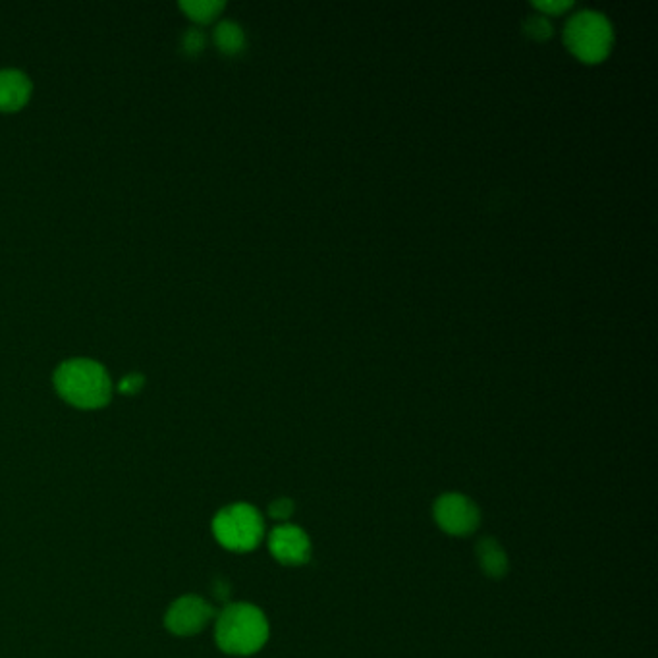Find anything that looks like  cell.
I'll return each mask as SVG.
<instances>
[{
  "label": "cell",
  "instance_id": "cell-1",
  "mask_svg": "<svg viewBox=\"0 0 658 658\" xmlns=\"http://www.w3.org/2000/svg\"><path fill=\"white\" fill-rule=\"evenodd\" d=\"M269 620L255 604H228L215 622V641L220 651L234 657H249L265 647Z\"/></svg>",
  "mask_w": 658,
  "mask_h": 658
},
{
  "label": "cell",
  "instance_id": "cell-2",
  "mask_svg": "<svg viewBox=\"0 0 658 658\" xmlns=\"http://www.w3.org/2000/svg\"><path fill=\"white\" fill-rule=\"evenodd\" d=\"M58 394L76 408H103L112 396V383L103 365L91 359H70L55 373Z\"/></svg>",
  "mask_w": 658,
  "mask_h": 658
},
{
  "label": "cell",
  "instance_id": "cell-3",
  "mask_svg": "<svg viewBox=\"0 0 658 658\" xmlns=\"http://www.w3.org/2000/svg\"><path fill=\"white\" fill-rule=\"evenodd\" d=\"M213 535L220 545L232 552H251L265 535V523L251 504H232L222 508L213 520Z\"/></svg>",
  "mask_w": 658,
  "mask_h": 658
},
{
  "label": "cell",
  "instance_id": "cell-4",
  "mask_svg": "<svg viewBox=\"0 0 658 658\" xmlns=\"http://www.w3.org/2000/svg\"><path fill=\"white\" fill-rule=\"evenodd\" d=\"M612 39V24L599 10L583 8L572 14L564 26L566 45L585 62H597L608 55Z\"/></svg>",
  "mask_w": 658,
  "mask_h": 658
},
{
  "label": "cell",
  "instance_id": "cell-5",
  "mask_svg": "<svg viewBox=\"0 0 658 658\" xmlns=\"http://www.w3.org/2000/svg\"><path fill=\"white\" fill-rule=\"evenodd\" d=\"M433 516L440 529L452 537H469L479 529L481 512L477 504L460 493H446L437 498Z\"/></svg>",
  "mask_w": 658,
  "mask_h": 658
},
{
  "label": "cell",
  "instance_id": "cell-6",
  "mask_svg": "<svg viewBox=\"0 0 658 658\" xmlns=\"http://www.w3.org/2000/svg\"><path fill=\"white\" fill-rule=\"evenodd\" d=\"M215 618V608L197 595H184L166 610V630L174 635H195L205 630Z\"/></svg>",
  "mask_w": 658,
  "mask_h": 658
},
{
  "label": "cell",
  "instance_id": "cell-7",
  "mask_svg": "<svg viewBox=\"0 0 658 658\" xmlns=\"http://www.w3.org/2000/svg\"><path fill=\"white\" fill-rule=\"evenodd\" d=\"M269 550L284 566H303L311 558V541L302 527L282 523L269 535Z\"/></svg>",
  "mask_w": 658,
  "mask_h": 658
},
{
  "label": "cell",
  "instance_id": "cell-8",
  "mask_svg": "<svg viewBox=\"0 0 658 658\" xmlns=\"http://www.w3.org/2000/svg\"><path fill=\"white\" fill-rule=\"evenodd\" d=\"M31 82L20 70H0V110L22 109L28 103Z\"/></svg>",
  "mask_w": 658,
  "mask_h": 658
},
{
  "label": "cell",
  "instance_id": "cell-9",
  "mask_svg": "<svg viewBox=\"0 0 658 658\" xmlns=\"http://www.w3.org/2000/svg\"><path fill=\"white\" fill-rule=\"evenodd\" d=\"M475 554L485 576L500 579L508 574V556L493 537H483L477 543Z\"/></svg>",
  "mask_w": 658,
  "mask_h": 658
},
{
  "label": "cell",
  "instance_id": "cell-10",
  "mask_svg": "<svg viewBox=\"0 0 658 658\" xmlns=\"http://www.w3.org/2000/svg\"><path fill=\"white\" fill-rule=\"evenodd\" d=\"M215 43L226 55H236L246 47V33L236 22L222 20L215 28Z\"/></svg>",
  "mask_w": 658,
  "mask_h": 658
},
{
  "label": "cell",
  "instance_id": "cell-11",
  "mask_svg": "<svg viewBox=\"0 0 658 658\" xmlns=\"http://www.w3.org/2000/svg\"><path fill=\"white\" fill-rule=\"evenodd\" d=\"M180 6L184 12H188V16H192L193 20L209 22L224 8V2L222 0H182Z\"/></svg>",
  "mask_w": 658,
  "mask_h": 658
},
{
  "label": "cell",
  "instance_id": "cell-12",
  "mask_svg": "<svg viewBox=\"0 0 658 658\" xmlns=\"http://www.w3.org/2000/svg\"><path fill=\"white\" fill-rule=\"evenodd\" d=\"M525 31L529 35H533L535 39H545V37H549L550 33H552V26H550L547 16L537 14V16H529L525 20Z\"/></svg>",
  "mask_w": 658,
  "mask_h": 658
},
{
  "label": "cell",
  "instance_id": "cell-13",
  "mask_svg": "<svg viewBox=\"0 0 658 658\" xmlns=\"http://www.w3.org/2000/svg\"><path fill=\"white\" fill-rule=\"evenodd\" d=\"M296 512V504L292 498H276L269 506V516L276 521H288Z\"/></svg>",
  "mask_w": 658,
  "mask_h": 658
},
{
  "label": "cell",
  "instance_id": "cell-14",
  "mask_svg": "<svg viewBox=\"0 0 658 658\" xmlns=\"http://www.w3.org/2000/svg\"><path fill=\"white\" fill-rule=\"evenodd\" d=\"M182 45H184L186 53L197 55L205 47V35L199 29H188L186 35H184V39H182Z\"/></svg>",
  "mask_w": 658,
  "mask_h": 658
},
{
  "label": "cell",
  "instance_id": "cell-15",
  "mask_svg": "<svg viewBox=\"0 0 658 658\" xmlns=\"http://www.w3.org/2000/svg\"><path fill=\"white\" fill-rule=\"evenodd\" d=\"M537 8H541L543 12H550V14H558L566 8L572 6V0H537L533 2Z\"/></svg>",
  "mask_w": 658,
  "mask_h": 658
},
{
  "label": "cell",
  "instance_id": "cell-16",
  "mask_svg": "<svg viewBox=\"0 0 658 658\" xmlns=\"http://www.w3.org/2000/svg\"><path fill=\"white\" fill-rule=\"evenodd\" d=\"M145 383V379L141 375H128L126 379L120 381V392L124 394H134L141 390V386Z\"/></svg>",
  "mask_w": 658,
  "mask_h": 658
}]
</instances>
